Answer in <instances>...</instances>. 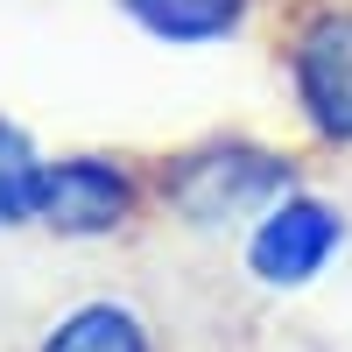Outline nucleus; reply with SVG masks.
I'll return each mask as SVG.
<instances>
[{
    "label": "nucleus",
    "instance_id": "nucleus-1",
    "mask_svg": "<svg viewBox=\"0 0 352 352\" xmlns=\"http://www.w3.org/2000/svg\"><path fill=\"white\" fill-rule=\"evenodd\" d=\"M296 184L303 162L254 134H204L176 155H155V212L190 232H247Z\"/></svg>",
    "mask_w": 352,
    "mask_h": 352
},
{
    "label": "nucleus",
    "instance_id": "nucleus-2",
    "mask_svg": "<svg viewBox=\"0 0 352 352\" xmlns=\"http://www.w3.org/2000/svg\"><path fill=\"white\" fill-rule=\"evenodd\" d=\"M268 43L303 134L352 148V0H275Z\"/></svg>",
    "mask_w": 352,
    "mask_h": 352
},
{
    "label": "nucleus",
    "instance_id": "nucleus-3",
    "mask_svg": "<svg viewBox=\"0 0 352 352\" xmlns=\"http://www.w3.org/2000/svg\"><path fill=\"white\" fill-rule=\"evenodd\" d=\"M155 212V162L120 148H78L43 162L36 226L56 240H113Z\"/></svg>",
    "mask_w": 352,
    "mask_h": 352
},
{
    "label": "nucleus",
    "instance_id": "nucleus-4",
    "mask_svg": "<svg viewBox=\"0 0 352 352\" xmlns=\"http://www.w3.org/2000/svg\"><path fill=\"white\" fill-rule=\"evenodd\" d=\"M338 247H345V212L331 197H317L310 184L275 197L268 212L240 232V261H247V275L261 289H310L338 261Z\"/></svg>",
    "mask_w": 352,
    "mask_h": 352
},
{
    "label": "nucleus",
    "instance_id": "nucleus-5",
    "mask_svg": "<svg viewBox=\"0 0 352 352\" xmlns=\"http://www.w3.org/2000/svg\"><path fill=\"white\" fill-rule=\"evenodd\" d=\"M28 352H169V331L134 296H78L28 338Z\"/></svg>",
    "mask_w": 352,
    "mask_h": 352
},
{
    "label": "nucleus",
    "instance_id": "nucleus-6",
    "mask_svg": "<svg viewBox=\"0 0 352 352\" xmlns=\"http://www.w3.org/2000/svg\"><path fill=\"white\" fill-rule=\"evenodd\" d=\"M113 8L169 50H212V43L247 36L261 8H275V0H113Z\"/></svg>",
    "mask_w": 352,
    "mask_h": 352
},
{
    "label": "nucleus",
    "instance_id": "nucleus-7",
    "mask_svg": "<svg viewBox=\"0 0 352 352\" xmlns=\"http://www.w3.org/2000/svg\"><path fill=\"white\" fill-rule=\"evenodd\" d=\"M43 148L21 120L0 113V232L14 226H36V197H43Z\"/></svg>",
    "mask_w": 352,
    "mask_h": 352
}]
</instances>
